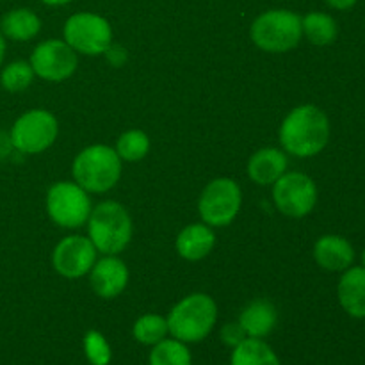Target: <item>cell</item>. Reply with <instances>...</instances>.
<instances>
[{"label": "cell", "mask_w": 365, "mask_h": 365, "mask_svg": "<svg viewBox=\"0 0 365 365\" xmlns=\"http://www.w3.org/2000/svg\"><path fill=\"white\" fill-rule=\"evenodd\" d=\"M89 284L102 299L118 298L128 284V267L116 255H106L89 271Z\"/></svg>", "instance_id": "obj_13"}, {"label": "cell", "mask_w": 365, "mask_h": 365, "mask_svg": "<svg viewBox=\"0 0 365 365\" xmlns=\"http://www.w3.org/2000/svg\"><path fill=\"white\" fill-rule=\"evenodd\" d=\"M59 134L57 118L46 109H31L21 114L11 128V145L25 155L48 150Z\"/></svg>", "instance_id": "obj_8"}, {"label": "cell", "mask_w": 365, "mask_h": 365, "mask_svg": "<svg viewBox=\"0 0 365 365\" xmlns=\"http://www.w3.org/2000/svg\"><path fill=\"white\" fill-rule=\"evenodd\" d=\"M327 6H330L331 9H337V11H348L351 7H355L356 0H324Z\"/></svg>", "instance_id": "obj_29"}, {"label": "cell", "mask_w": 365, "mask_h": 365, "mask_svg": "<svg viewBox=\"0 0 365 365\" xmlns=\"http://www.w3.org/2000/svg\"><path fill=\"white\" fill-rule=\"evenodd\" d=\"M362 267H365V250L362 252Z\"/></svg>", "instance_id": "obj_32"}, {"label": "cell", "mask_w": 365, "mask_h": 365, "mask_svg": "<svg viewBox=\"0 0 365 365\" xmlns=\"http://www.w3.org/2000/svg\"><path fill=\"white\" fill-rule=\"evenodd\" d=\"M116 153L120 155L121 160L127 163H138V160L145 159L150 152V138L146 132L138 130H127L118 138L116 143Z\"/></svg>", "instance_id": "obj_24"}, {"label": "cell", "mask_w": 365, "mask_h": 365, "mask_svg": "<svg viewBox=\"0 0 365 365\" xmlns=\"http://www.w3.org/2000/svg\"><path fill=\"white\" fill-rule=\"evenodd\" d=\"M278 138L285 153L309 159L327 148L330 141V120L317 106H298L284 118Z\"/></svg>", "instance_id": "obj_1"}, {"label": "cell", "mask_w": 365, "mask_h": 365, "mask_svg": "<svg viewBox=\"0 0 365 365\" xmlns=\"http://www.w3.org/2000/svg\"><path fill=\"white\" fill-rule=\"evenodd\" d=\"M278 323L277 307L266 298L250 302L239 316V324L250 339H266Z\"/></svg>", "instance_id": "obj_17"}, {"label": "cell", "mask_w": 365, "mask_h": 365, "mask_svg": "<svg viewBox=\"0 0 365 365\" xmlns=\"http://www.w3.org/2000/svg\"><path fill=\"white\" fill-rule=\"evenodd\" d=\"M220 337H221V342L227 346H230L232 349L235 348L237 344H241L246 337L245 330H242V327L239 324V321H235V323H228L225 324L223 328H221L220 331Z\"/></svg>", "instance_id": "obj_27"}, {"label": "cell", "mask_w": 365, "mask_h": 365, "mask_svg": "<svg viewBox=\"0 0 365 365\" xmlns=\"http://www.w3.org/2000/svg\"><path fill=\"white\" fill-rule=\"evenodd\" d=\"M91 198L77 182H57L46 192V212L61 228H81L91 214Z\"/></svg>", "instance_id": "obj_7"}, {"label": "cell", "mask_w": 365, "mask_h": 365, "mask_svg": "<svg viewBox=\"0 0 365 365\" xmlns=\"http://www.w3.org/2000/svg\"><path fill=\"white\" fill-rule=\"evenodd\" d=\"M250 38L264 52H289L296 48L303 38L302 16L289 9L266 11L252 24Z\"/></svg>", "instance_id": "obj_5"}, {"label": "cell", "mask_w": 365, "mask_h": 365, "mask_svg": "<svg viewBox=\"0 0 365 365\" xmlns=\"http://www.w3.org/2000/svg\"><path fill=\"white\" fill-rule=\"evenodd\" d=\"M303 36H307L312 45L328 46L337 39L339 25L335 18L328 13L312 11L302 18Z\"/></svg>", "instance_id": "obj_21"}, {"label": "cell", "mask_w": 365, "mask_h": 365, "mask_svg": "<svg viewBox=\"0 0 365 365\" xmlns=\"http://www.w3.org/2000/svg\"><path fill=\"white\" fill-rule=\"evenodd\" d=\"M230 365H282V362L264 339L248 337L234 348Z\"/></svg>", "instance_id": "obj_20"}, {"label": "cell", "mask_w": 365, "mask_h": 365, "mask_svg": "<svg viewBox=\"0 0 365 365\" xmlns=\"http://www.w3.org/2000/svg\"><path fill=\"white\" fill-rule=\"evenodd\" d=\"M273 202L284 216H309L317 203L316 182L302 171H285L273 184Z\"/></svg>", "instance_id": "obj_10"}, {"label": "cell", "mask_w": 365, "mask_h": 365, "mask_svg": "<svg viewBox=\"0 0 365 365\" xmlns=\"http://www.w3.org/2000/svg\"><path fill=\"white\" fill-rule=\"evenodd\" d=\"M242 205L241 185L228 177L214 178L205 185L198 200L200 217L210 228H223L234 223Z\"/></svg>", "instance_id": "obj_6"}, {"label": "cell", "mask_w": 365, "mask_h": 365, "mask_svg": "<svg viewBox=\"0 0 365 365\" xmlns=\"http://www.w3.org/2000/svg\"><path fill=\"white\" fill-rule=\"evenodd\" d=\"M170 335L185 344L207 339L217 321V305L205 292H192L182 298L166 317Z\"/></svg>", "instance_id": "obj_2"}, {"label": "cell", "mask_w": 365, "mask_h": 365, "mask_svg": "<svg viewBox=\"0 0 365 365\" xmlns=\"http://www.w3.org/2000/svg\"><path fill=\"white\" fill-rule=\"evenodd\" d=\"M214 245H216V234L205 223L187 225L185 228H182L175 241L177 253L189 262L205 259L214 250Z\"/></svg>", "instance_id": "obj_16"}, {"label": "cell", "mask_w": 365, "mask_h": 365, "mask_svg": "<svg viewBox=\"0 0 365 365\" xmlns=\"http://www.w3.org/2000/svg\"><path fill=\"white\" fill-rule=\"evenodd\" d=\"M29 63L43 81L63 82L77 70L78 56L64 39H46L32 50Z\"/></svg>", "instance_id": "obj_11"}, {"label": "cell", "mask_w": 365, "mask_h": 365, "mask_svg": "<svg viewBox=\"0 0 365 365\" xmlns=\"http://www.w3.org/2000/svg\"><path fill=\"white\" fill-rule=\"evenodd\" d=\"M289 159L287 153L280 148H260L250 157L248 160V177L257 185H273L282 175L287 171Z\"/></svg>", "instance_id": "obj_15"}, {"label": "cell", "mask_w": 365, "mask_h": 365, "mask_svg": "<svg viewBox=\"0 0 365 365\" xmlns=\"http://www.w3.org/2000/svg\"><path fill=\"white\" fill-rule=\"evenodd\" d=\"M84 353L86 359L91 365H109L110 359H113V351L100 331L89 330L84 337Z\"/></svg>", "instance_id": "obj_26"}, {"label": "cell", "mask_w": 365, "mask_h": 365, "mask_svg": "<svg viewBox=\"0 0 365 365\" xmlns=\"http://www.w3.org/2000/svg\"><path fill=\"white\" fill-rule=\"evenodd\" d=\"M96 248L89 237L68 235L61 239L52 253V266L61 277L77 280L89 274L96 262Z\"/></svg>", "instance_id": "obj_12"}, {"label": "cell", "mask_w": 365, "mask_h": 365, "mask_svg": "<svg viewBox=\"0 0 365 365\" xmlns=\"http://www.w3.org/2000/svg\"><path fill=\"white\" fill-rule=\"evenodd\" d=\"M41 4H45V6H53V7H59V6H66V4H70L71 0H39Z\"/></svg>", "instance_id": "obj_30"}, {"label": "cell", "mask_w": 365, "mask_h": 365, "mask_svg": "<svg viewBox=\"0 0 365 365\" xmlns=\"http://www.w3.org/2000/svg\"><path fill=\"white\" fill-rule=\"evenodd\" d=\"M64 41L77 53L103 56L113 45V29L103 16L96 13H75L66 20L63 29Z\"/></svg>", "instance_id": "obj_9"}, {"label": "cell", "mask_w": 365, "mask_h": 365, "mask_svg": "<svg viewBox=\"0 0 365 365\" xmlns=\"http://www.w3.org/2000/svg\"><path fill=\"white\" fill-rule=\"evenodd\" d=\"M148 365H192V356L185 342L166 337L152 346Z\"/></svg>", "instance_id": "obj_22"}, {"label": "cell", "mask_w": 365, "mask_h": 365, "mask_svg": "<svg viewBox=\"0 0 365 365\" xmlns=\"http://www.w3.org/2000/svg\"><path fill=\"white\" fill-rule=\"evenodd\" d=\"M41 31V18L27 7L7 11L0 20V32L13 41H31Z\"/></svg>", "instance_id": "obj_19"}, {"label": "cell", "mask_w": 365, "mask_h": 365, "mask_svg": "<svg viewBox=\"0 0 365 365\" xmlns=\"http://www.w3.org/2000/svg\"><path fill=\"white\" fill-rule=\"evenodd\" d=\"M34 81V70L27 61H14L4 66L0 73V84L6 91L20 93L27 89Z\"/></svg>", "instance_id": "obj_25"}, {"label": "cell", "mask_w": 365, "mask_h": 365, "mask_svg": "<svg viewBox=\"0 0 365 365\" xmlns=\"http://www.w3.org/2000/svg\"><path fill=\"white\" fill-rule=\"evenodd\" d=\"M170 330H168L166 317L159 316V314H145L139 317L132 328V335L139 344L145 346H155L160 341L168 337Z\"/></svg>", "instance_id": "obj_23"}, {"label": "cell", "mask_w": 365, "mask_h": 365, "mask_svg": "<svg viewBox=\"0 0 365 365\" xmlns=\"http://www.w3.org/2000/svg\"><path fill=\"white\" fill-rule=\"evenodd\" d=\"M339 303L355 319L365 317V267L351 266L342 273L337 285Z\"/></svg>", "instance_id": "obj_18"}, {"label": "cell", "mask_w": 365, "mask_h": 365, "mask_svg": "<svg viewBox=\"0 0 365 365\" xmlns=\"http://www.w3.org/2000/svg\"><path fill=\"white\" fill-rule=\"evenodd\" d=\"M314 259L317 266L330 273H344L355 262V248L342 235H323L314 245Z\"/></svg>", "instance_id": "obj_14"}, {"label": "cell", "mask_w": 365, "mask_h": 365, "mask_svg": "<svg viewBox=\"0 0 365 365\" xmlns=\"http://www.w3.org/2000/svg\"><path fill=\"white\" fill-rule=\"evenodd\" d=\"M4 57H6V38H4V34L0 32V68H2Z\"/></svg>", "instance_id": "obj_31"}, {"label": "cell", "mask_w": 365, "mask_h": 365, "mask_svg": "<svg viewBox=\"0 0 365 365\" xmlns=\"http://www.w3.org/2000/svg\"><path fill=\"white\" fill-rule=\"evenodd\" d=\"M121 163L123 160L110 146L91 145L77 153L71 166V175L84 191L102 195L118 184L123 170Z\"/></svg>", "instance_id": "obj_4"}, {"label": "cell", "mask_w": 365, "mask_h": 365, "mask_svg": "<svg viewBox=\"0 0 365 365\" xmlns=\"http://www.w3.org/2000/svg\"><path fill=\"white\" fill-rule=\"evenodd\" d=\"M132 217L121 203L107 200L93 207L88 220V234L96 252L118 255L132 241Z\"/></svg>", "instance_id": "obj_3"}, {"label": "cell", "mask_w": 365, "mask_h": 365, "mask_svg": "<svg viewBox=\"0 0 365 365\" xmlns=\"http://www.w3.org/2000/svg\"><path fill=\"white\" fill-rule=\"evenodd\" d=\"M103 56L107 57V61H109L113 66L118 68V66H121L125 61H127V50H123L121 46H118V45H110Z\"/></svg>", "instance_id": "obj_28"}]
</instances>
